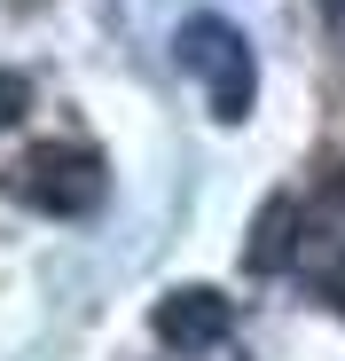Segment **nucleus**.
<instances>
[{
	"label": "nucleus",
	"instance_id": "nucleus-1",
	"mask_svg": "<svg viewBox=\"0 0 345 361\" xmlns=\"http://www.w3.org/2000/svg\"><path fill=\"white\" fill-rule=\"evenodd\" d=\"M172 55H181V71L204 87V102H212V118H220V126H244V118H251L259 63H251V39L227 24V16L196 8L181 32H172Z\"/></svg>",
	"mask_w": 345,
	"mask_h": 361
},
{
	"label": "nucleus",
	"instance_id": "nucleus-2",
	"mask_svg": "<svg viewBox=\"0 0 345 361\" xmlns=\"http://www.w3.org/2000/svg\"><path fill=\"white\" fill-rule=\"evenodd\" d=\"M0 189H8L16 204H32V212H47V220H87L102 204V157L87 142H32L8 165Z\"/></svg>",
	"mask_w": 345,
	"mask_h": 361
},
{
	"label": "nucleus",
	"instance_id": "nucleus-3",
	"mask_svg": "<svg viewBox=\"0 0 345 361\" xmlns=\"http://www.w3.org/2000/svg\"><path fill=\"white\" fill-rule=\"evenodd\" d=\"M227 330H236V307L220 290H204V283L157 298V345H172V353H212Z\"/></svg>",
	"mask_w": 345,
	"mask_h": 361
},
{
	"label": "nucleus",
	"instance_id": "nucleus-4",
	"mask_svg": "<svg viewBox=\"0 0 345 361\" xmlns=\"http://www.w3.org/2000/svg\"><path fill=\"white\" fill-rule=\"evenodd\" d=\"M291 252H299V204H291V197H267V204H259V228H251L244 267H251V275H275Z\"/></svg>",
	"mask_w": 345,
	"mask_h": 361
},
{
	"label": "nucleus",
	"instance_id": "nucleus-5",
	"mask_svg": "<svg viewBox=\"0 0 345 361\" xmlns=\"http://www.w3.org/2000/svg\"><path fill=\"white\" fill-rule=\"evenodd\" d=\"M24 110H32V79L24 71H0V126H16Z\"/></svg>",
	"mask_w": 345,
	"mask_h": 361
},
{
	"label": "nucleus",
	"instance_id": "nucleus-6",
	"mask_svg": "<svg viewBox=\"0 0 345 361\" xmlns=\"http://www.w3.org/2000/svg\"><path fill=\"white\" fill-rule=\"evenodd\" d=\"M322 298H330V307H337V314H345V259H337V267H330V275H322Z\"/></svg>",
	"mask_w": 345,
	"mask_h": 361
},
{
	"label": "nucleus",
	"instance_id": "nucleus-7",
	"mask_svg": "<svg viewBox=\"0 0 345 361\" xmlns=\"http://www.w3.org/2000/svg\"><path fill=\"white\" fill-rule=\"evenodd\" d=\"M337 8H345V0H337Z\"/></svg>",
	"mask_w": 345,
	"mask_h": 361
}]
</instances>
